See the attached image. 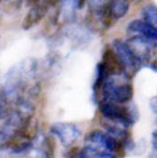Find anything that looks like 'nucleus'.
Returning <instances> with one entry per match:
<instances>
[{"mask_svg": "<svg viewBox=\"0 0 157 158\" xmlns=\"http://www.w3.org/2000/svg\"><path fill=\"white\" fill-rule=\"evenodd\" d=\"M85 145L89 148H98V150L108 151L111 153H118L124 148L122 142L116 140L114 137L110 135L108 132L98 129L89 131L85 137Z\"/></svg>", "mask_w": 157, "mask_h": 158, "instance_id": "3", "label": "nucleus"}, {"mask_svg": "<svg viewBox=\"0 0 157 158\" xmlns=\"http://www.w3.org/2000/svg\"><path fill=\"white\" fill-rule=\"evenodd\" d=\"M111 48L115 53L116 57L118 58L119 63L122 64L128 77L134 74L141 68L140 63L136 59V57L134 56V54L129 50L125 41H122L121 39L113 40Z\"/></svg>", "mask_w": 157, "mask_h": 158, "instance_id": "5", "label": "nucleus"}, {"mask_svg": "<svg viewBox=\"0 0 157 158\" xmlns=\"http://www.w3.org/2000/svg\"><path fill=\"white\" fill-rule=\"evenodd\" d=\"M68 158H83V156H82L81 154L79 155H74V156H71V157H68Z\"/></svg>", "mask_w": 157, "mask_h": 158, "instance_id": "15", "label": "nucleus"}, {"mask_svg": "<svg viewBox=\"0 0 157 158\" xmlns=\"http://www.w3.org/2000/svg\"><path fill=\"white\" fill-rule=\"evenodd\" d=\"M128 75H111L105 80L98 92L101 93L105 101L127 104L134 95L131 84L128 82ZM100 100V101H101Z\"/></svg>", "mask_w": 157, "mask_h": 158, "instance_id": "1", "label": "nucleus"}, {"mask_svg": "<svg viewBox=\"0 0 157 158\" xmlns=\"http://www.w3.org/2000/svg\"><path fill=\"white\" fill-rule=\"evenodd\" d=\"M153 68L155 69V70H157V59H156V61L154 63V64H153Z\"/></svg>", "mask_w": 157, "mask_h": 158, "instance_id": "16", "label": "nucleus"}, {"mask_svg": "<svg viewBox=\"0 0 157 158\" xmlns=\"http://www.w3.org/2000/svg\"><path fill=\"white\" fill-rule=\"evenodd\" d=\"M152 43H153V41L140 37V35H132L126 41L127 46L141 66L149 63L151 59L152 50H153Z\"/></svg>", "mask_w": 157, "mask_h": 158, "instance_id": "6", "label": "nucleus"}, {"mask_svg": "<svg viewBox=\"0 0 157 158\" xmlns=\"http://www.w3.org/2000/svg\"><path fill=\"white\" fill-rule=\"evenodd\" d=\"M105 8L113 23H115L127 15L130 9V0H109Z\"/></svg>", "mask_w": 157, "mask_h": 158, "instance_id": "9", "label": "nucleus"}, {"mask_svg": "<svg viewBox=\"0 0 157 158\" xmlns=\"http://www.w3.org/2000/svg\"><path fill=\"white\" fill-rule=\"evenodd\" d=\"M48 8H50V4L46 3L43 0H39V1L32 3V6L30 8V10L28 11V13L26 14L25 19H24V21H23L24 29L25 30L30 29V28L34 27L35 25H37V24L45 16Z\"/></svg>", "mask_w": 157, "mask_h": 158, "instance_id": "7", "label": "nucleus"}, {"mask_svg": "<svg viewBox=\"0 0 157 158\" xmlns=\"http://www.w3.org/2000/svg\"><path fill=\"white\" fill-rule=\"evenodd\" d=\"M152 146L154 150L157 151V130L152 133Z\"/></svg>", "mask_w": 157, "mask_h": 158, "instance_id": "14", "label": "nucleus"}, {"mask_svg": "<svg viewBox=\"0 0 157 158\" xmlns=\"http://www.w3.org/2000/svg\"><path fill=\"white\" fill-rule=\"evenodd\" d=\"M143 21L157 30V6L149 3L142 9Z\"/></svg>", "mask_w": 157, "mask_h": 158, "instance_id": "12", "label": "nucleus"}, {"mask_svg": "<svg viewBox=\"0 0 157 158\" xmlns=\"http://www.w3.org/2000/svg\"><path fill=\"white\" fill-rule=\"evenodd\" d=\"M37 151L41 155L42 158H54L55 148H54V141L52 140V138L44 135L38 142Z\"/></svg>", "mask_w": 157, "mask_h": 158, "instance_id": "10", "label": "nucleus"}, {"mask_svg": "<svg viewBox=\"0 0 157 158\" xmlns=\"http://www.w3.org/2000/svg\"><path fill=\"white\" fill-rule=\"evenodd\" d=\"M50 131L65 148L73 145L81 137V129L79 128V126L70 122H57L52 124Z\"/></svg>", "mask_w": 157, "mask_h": 158, "instance_id": "4", "label": "nucleus"}, {"mask_svg": "<svg viewBox=\"0 0 157 158\" xmlns=\"http://www.w3.org/2000/svg\"><path fill=\"white\" fill-rule=\"evenodd\" d=\"M80 154L83 158H118L114 153L108 152V151L98 150V148H89V146H84L82 152Z\"/></svg>", "mask_w": 157, "mask_h": 158, "instance_id": "11", "label": "nucleus"}, {"mask_svg": "<svg viewBox=\"0 0 157 158\" xmlns=\"http://www.w3.org/2000/svg\"><path fill=\"white\" fill-rule=\"evenodd\" d=\"M127 32L132 35H140L151 41H157V30L142 19H134L127 25Z\"/></svg>", "mask_w": 157, "mask_h": 158, "instance_id": "8", "label": "nucleus"}, {"mask_svg": "<svg viewBox=\"0 0 157 158\" xmlns=\"http://www.w3.org/2000/svg\"><path fill=\"white\" fill-rule=\"evenodd\" d=\"M99 111L105 117V121L118 124L126 128L131 126L137 119L136 112H134L132 109L126 104L101 100L99 101Z\"/></svg>", "mask_w": 157, "mask_h": 158, "instance_id": "2", "label": "nucleus"}, {"mask_svg": "<svg viewBox=\"0 0 157 158\" xmlns=\"http://www.w3.org/2000/svg\"><path fill=\"white\" fill-rule=\"evenodd\" d=\"M10 112L11 108L8 100L4 98V96H1L0 97V119H6Z\"/></svg>", "mask_w": 157, "mask_h": 158, "instance_id": "13", "label": "nucleus"}]
</instances>
